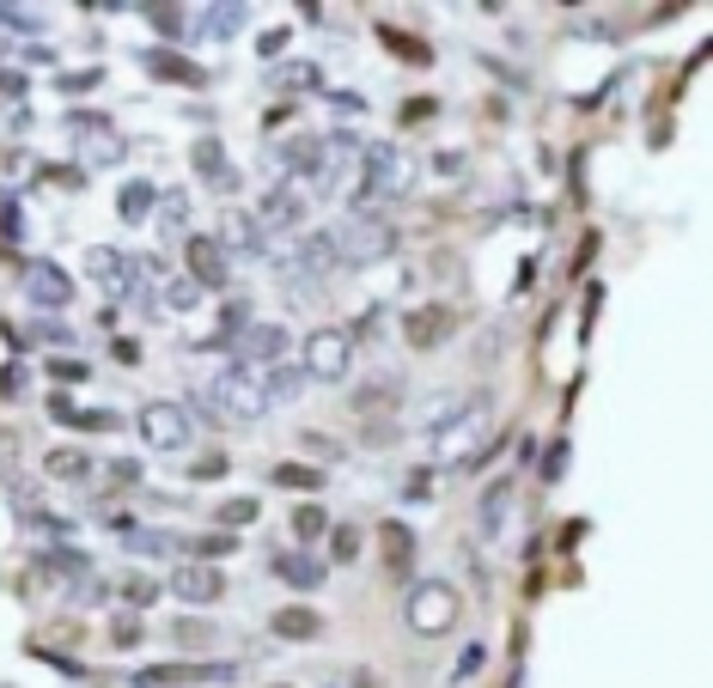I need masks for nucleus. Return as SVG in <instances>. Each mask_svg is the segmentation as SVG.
<instances>
[{
    "label": "nucleus",
    "instance_id": "1",
    "mask_svg": "<svg viewBox=\"0 0 713 688\" xmlns=\"http://www.w3.org/2000/svg\"><path fill=\"white\" fill-rule=\"evenodd\" d=\"M390 250H397V226L378 214H366V208H354V214L336 226V257L341 268H366V262H385Z\"/></svg>",
    "mask_w": 713,
    "mask_h": 688
},
{
    "label": "nucleus",
    "instance_id": "2",
    "mask_svg": "<svg viewBox=\"0 0 713 688\" xmlns=\"http://www.w3.org/2000/svg\"><path fill=\"white\" fill-rule=\"evenodd\" d=\"M354 372V329H341V323H329V329H311L305 348H299V378L311 384H341Z\"/></svg>",
    "mask_w": 713,
    "mask_h": 688
},
{
    "label": "nucleus",
    "instance_id": "3",
    "mask_svg": "<svg viewBox=\"0 0 713 688\" xmlns=\"http://www.w3.org/2000/svg\"><path fill=\"white\" fill-rule=\"evenodd\" d=\"M403 615H409V627H415L421 640H439V634L458 627L464 597H458V585H446V579H421L415 591L403 597Z\"/></svg>",
    "mask_w": 713,
    "mask_h": 688
},
{
    "label": "nucleus",
    "instance_id": "4",
    "mask_svg": "<svg viewBox=\"0 0 713 688\" xmlns=\"http://www.w3.org/2000/svg\"><path fill=\"white\" fill-rule=\"evenodd\" d=\"M208 402H214L220 421H263L268 414V384H263V372L226 366L214 384H208Z\"/></svg>",
    "mask_w": 713,
    "mask_h": 688
},
{
    "label": "nucleus",
    "instance_id": "5",
    "mask_svg": "<svg viewBox=\"0 0 713 688\" xmlns=\"http://www.w3.org/2000/svg\"><path fill=\"white\" fill-rule=\"evenodd\" d=\"M488 427H495V402H488V397H470L464 409H458V414L446 421V427L434 433V445H439L434 458H446V463H470V451H476V445L488 439Z\"/></svg>",
    "mask_w": 713,
    "mask_h": 688
},
{
    "label": "nucleus",
    "instance_id": "6",
    "mask_svg": "<svg viewBox=\"0 0 713 688\" xmlns=\"http://www.w3.org/2000/svg\"><path fill=\"white\" fill-rule=\"evenodd\" d=\"M409 189H415V159H409L403 147H366V201L373 196L397 201V196H409Z\"/></svg>",
    "mask_w": 713,
    "mask_h": 688
},
{
    "label": "nucleus",
    "instance_id": "7",
    "mask_svg": "<svg viewBox=\"0 0 713 688\" xmlns=\"http://www.w3.org/2000/svg\"><path fill=\"white\" fill-rule=\"evenodd\" d=\"M233 353L245 372H275L293 353V336H287V323H250L245 336L233 341Z\"/></svg>",
    "mask_w": 713,
    "mask_h": 688
},
{
    "label": "nucleus",
    "instance_id": "8",
    "mask_svg": "<svg viewBox=\"0 0 713 688\" xmlns=\"http://www.w3.org/2000/svg\"><path fill=\"white\" fill-rule=\"evenodd\" d=\"M135 427H140V439H147V451H189V414H184V402H147Z\"/></svg>",
    "mask_w": 713,
    "mask_h": 688
},
{
    "label": "nucleus",
    "instance_id": "9",
    "mask_svg": "<svg viewBox=\"0 0 713 688\" xmlns=\"http://www.w3.org/2000/svg\"><path fill=\"white\" fill-rule=\"evenodd\" d=\"M171 597H184V603H220L226 597V573H220L214 561H177V573H171Z\"/></svg>",
    "mask_w": 713,
    "mask_h": 688
},
{
    "label": "nucleus",
    "instance_id": "10",
    "mask_svg": "<svg viewBox=\"0 0 713 688\" xmlns=\"http://www.w3.org/2000/svg\"><path fill=\"white\" fill-rule=\"evenodd\" d=\"M74 140H79V159L86 165H123L128 140L104 123V116H74Z\"/></svg>",
    "mask_w": 713,
    "mask_h": 688
},
{
    "label": "nucleus",
    "instance_id": "11",
    "mask_svg": "<svg viewBox=\"0 0 713 688\" xmlns=\"http://www.w3.org/2000/svg\"><path fill=\"white\" fill-rule=\"evenodd\" d=\"M184 262H189V280H196L202 292L233 280V257L220 250V238H202V232H196V238H184Z\"/></svg>",
    "mask_w": 713,
    "mask_h": 688
},
{
    "label": "nucleus",
    "instance_id": "12",
    "mask_svg": "<svg viewBox=\"0 0 713 688\" xmlns=\"http://www.w3.org/2000/svg\"><path fill=\"white\" fill-rule=\"evenodd\" d=\"M196 683H233V664H153V671H135V688H196Z\"/></svg>",
    "mask_w": 713,
    "mask_h": 688
},
{
    "label": "nucleus",
    "instance_id": "13",
    "mask_svg": "<svg viewBox=\"0 0 713 688\" xmlns=\"http://www.w3.org/2000/svg\"><path fill=\"white\" fill-rule=\"evenodd\" d=\"M25 292H32L43 311H62V305H74V280H67V268H55L49 257H37V262H25Z\"/></svg>",
    "mask_w": 713,
    "mask_h": 688
},
{
    "label": "nucleus",
    "instance_id": "14",
    "mask_svg": "<svg viewBox=\"0 0 713 688\" xmlns=\"http://www.w3.org/2000/svg\"><path fill=\"white\" fill-rule=\"evenodd\" d=\"M305 226V201L293 189H268L263 208H257V232H299Z\"/></svg>",
    "mask_w": 713,
    "mask_h": 688
},
{
    "label": "nucleus",
    "instance_id": "15",
    "mask_svg": "<svg viewBox=\"0 0 713 688\" xmlns=\"http://www.w3.org/2000/svg\"><path fill=\"white\" fill-rule=\"evenodd\" d=\"M403 336H409V348H415V353L439 348V341L451 336V311H446V305H421V311H409Z\"/></svg>",
    "mask_w": 713,
    "mask_h": 688
},
{
    "label": "nucleus",
    "instance_id": "16",
    "mask_svg": "<svg viewBox=\"0 0 713 688\" xmlns=\"http://www.w3.org/2000/svg\"><path fill=\"white\" fill-rule=\"evenodd\" d=\"M268 566H275L287 585H299V591H317V585H324V561L305 554V549H275V561Z\"/></svg>",
    "mask_w": 713,
    "mask_h": 688
},
{
    "label": "nucleus",
    "instance_id": "17",
    "mask_svg": "<svg viewBox=\"0 0 713 688\" xmlns=\"http://www.w3.org/2000/svg\"><path fill=\"white\" fill-rule=\"evenodd\" d=\"M220 250H233L238 262H257V257H263V232H257V220H250V214H233V208H226V232H220Z\"/></svg>",
    "mask_w": 713,
    "mask_h": 688
},
{
    "label": "nucleus",
    "instance_id": "18",
    "mask_svg": "<svg viewBox=\"0 0 713 688\" xmlns=\"http://www.w3.org/2000/svg\"><path fill=\"white\" fill-rule=\"evenodd\" d=\"M140 62H147V74H153V79H171V86H202V79H208L202 67H196V62H184L177 49H147Z\"/></svg>",
    "mask_w": 713,
    "mask_h": 688
},
{
    "label": "nucleus",
    "instance_id": "19",
    "mask_svg": "<svg viewBox=\"0 0 713 688\" xmlns=\"http://www.w3.org/2000/svg\"><path fill=\"white\" fill-rule=\"evenodd\" d=\"M506 518H512V481H495L476 505V530L481 536H506Z\"/></svg>",
    "mask_w": 713,
    "mask_h": 688
},
{
    "label": "nucleus",
    "instance_id": "20",
    "mask_svg": "<svg viewBox=\"0 0 713 688\" xmlns=\"http://www.w3.org/2000/svg\"><path fill=\"white\" fill-rule=\"evenodd\" d=\"M324 615L305 610V603H287V610H275V634L280 640H324Z\"/></svg>",
    "mask_w": 713,
    "mask_h": 688
},
{
    "label": "nucleus",
    "instance_id": "21",
    "mask_svg": "<svg viewBox=\"0 0 713 688\" xmlns=\"http://www.w3.org/2000/svg\"><path fill=\"white\" fill-rule=\"evenodd\" d=\"M86 275L92 280H104V287H135V275H128V262H123V250H110V245H92L86 250Z\"/></svg>",
    "mask_w": 713,
    "mask_h": 688
},
{
    "label": "nucleus",
    "instance_id": "22",
    "mask_svg": "<svg viewBox=\"0 0 713 688\" xmlns=\"http://www.w3.org/2000/svg\"><path fill=\"white\" fill-rule=\"evenodd\" d=\"M390 409H397V378H373L354 390V414L366 427H378V414H390Z\"/></svg>",
    "mask_w": 713,
    "mask_h": 688
},
{
    "label": "nucleus",
    "instance_id": "23",
    "mask_svg": "<svg viewBox=\"0 0 713 688\" xmlns=\"http://www.w3.org/2000/svg\"><path fill=\"white\" fill-rule=\"evenodd\" d=\"M189 159H196V177H202V184H214V189L233 184V171H226V147H220L214 135L196 140V153H189Z\"/></svg>",
    "mask_w": 713,
    "mask_h": 688
},
{
    "label": "nucleus",
    "instance_id": "24",
    "mask_svg": "<svg viewBox=\"0 0 713 688\" xmlns=\"http://www.w3.org/2000/svg\"><path fill=\"white\" fill-rule=\"evenodd\" d=\"M153 201H159V189L147 184V177L123 184V196H116V214H123V226H140V220H153Z\"/></svg>",
    "mask_w": 713,
    "mask_h": 688
},
{
    "label": "nucleus",
    "instance_id": "25",
    "mask_svg": "<svg viewBox=\"0 0 713 688\" xmlns=\"http://www.w3.org/2000/svg\"><path fill=\"white\" fill-rule=\"evenodd\" d=\"M378 542H385L390 573H409V566H415V536H409V524H378Z\"/></svg>",
    "mask_w": 713,
    "mask_h": 688
},
{
    "label": "nucleus",
    "instance_id": "26",
    "mask_svg": "<svg viewBox=\"0 0 713 688\" xmlns=\"http://www.w3.org/2000/svg\"><path fill=\"white\" fill-rule=\"evenodd\" d=\"M49 414H55L62 427H92V433H110V427H116V414L79 409V402H67V397H49Z\"/></svg>",
    "mask_w": 713,
    "mask_h": 688
},
{
    "label": "nucleus",
    "instance_id": "27",
    "mask_svg": "<svg viewBox=\"0 0 713 688\" xmlns=\"http://www.w3.org/2000/svg\"><path fill=\"white\" fill-rule=\"evenodd\" d=\"M43 470L55 475V481H86V475H92V451H67L62 445V451H49L43 458Z\"/></svg>",
    "mask_w": 713,
    "mask_h": 688
},
{
    "label": "nucleus",
    "instance_id": "28",
    "mask_svg": "<svg viewBox=\"0 0 713 688\" xmlns=\"http://www.w3.org/2000/svg\"><path fill=\"white\" fill-rule=\"evenodd\" d=\"M268 79H275L280 92H311V86H324V74H317V62H280Z\"/></svg>",
    "mask_w": 713,
    "mask_h": 688
},
{
    "label": "nucleus",
    "instance_id": "29",
    "mask_svg": "<svg viewBox=\"0 0 713 688\" xmlns=\"http://www.w3.org/2000/svg\"><path fill=\"white\" fill-rule=\"evenodd\" d=\"M128 549H140V554H177L184 542L171 530H147V524H128Z\"/></svg>",
    "mask_w": 713,
    "mask_h": 688
},
{
    "label": "nucleus",
    "instance_id": "30",
    "mask_svg": "<svg viewBox=\"0 0 713 688\" xmlns=\"http://www.w3.org/2000/svg\"><path fill=\"white\" fill-rule=\"evenodd\" d=\"M202 32L208 37H238V32H245V7H202Z\"/></svg>",
    "mask_w": 713,
    "mask_h": 688
},
{
    "label": "nucleus",
    "instance_id": "31",
    "mask_svg": "<svg viewBox=\"0 0 713 688\" xmlns=\"http://www.w3.org/2000/svg\"><path fill=\"white\" fill-rule=\"evenodd\" d=\"M171 640H177V646H214L220 627L214 622H196V615H177V622H171Z\"/></svg>",
    "mask_w": 713,
    "mask_h": 688
},
{
    "label": "nucleus",
    "instance_id": "32",
    "mask_svg": "<svg viewBox=\"0 0 713 688\" xmlns=\"http://www.w3.org/2000/svg\"><path fill=\"white\" fill-rule=\"evenodd\" d=\"M268 475H275L280 488H299V493H317V488H324V475H317V470H305V463H275Z\"/></svg>",
    "mask_w": 713,
    "mask_h": 688
},
{
    "label": "nucleus",
    "instance_id": "33",
    "mask_svg": "<svg viewBox=\"0 0 713 688\" xmlns=\"http://www.w3.org/2000/svg\"><path fill=\"white\" fill-rule=\"evenodd\" d=\"M293 536H299V542L329 536V512H324V505H299V512H293Z\"/></svg>",
    "mask_w": 713,
    "mask_h": 688
},
{
    "label": "nucleus",
    "instance_id": "34",
    "mask_svg": "<svg viewBox=\"0 0 713 688\" xmlns=\"http://www.w3.org/2000/svg\"><path fill=\"white\" fill-rule=\"evenodd\" d=\"M116 597H123V603H128V610H147V603H153V597H159V585L153 579H147V573H128V579L123 585H116Z\"/></svg>",
    "mask_w": 713,
    "mask_h": 688
},
{
    "label": "nucleus",
    "instance_id": "35",
    "mask_svg": "<svg viewBox=\"0 0 713 688\" xmlns=\"http://www.w3.org/2000/svg\"><path fill=\"white\" fill-rule=\"evenodd\" d=\"M147 25H153L159 37H184L189 32V13H184V7H147Z\"/></svg>",
    "mask_w": 713,
    "mask_h": 688
},
{
    "label": "nucleus",
    "instance_id": "36",
    "mask_svg": "<svg viewBox=\"0 0 713 688\" xmlns=\"http://www.w3.org/2000/svg\"><path fill=\"white\" fill-rule=\"evenodd\" d=\"M329 561H336V566L360 561V530H354V524H336V530H329Z\"/></svg>",
    "mask_w": 713,
    "mask_h": 688
},
{
    "label": "nucleus",
    "instance_id": "37",
    "mask_svg": "<svg viewBox=\"0 0 713 688\" xmlns=\"http://www.w3.org/2000/svg\"><path fill=\"white\" fill-rule=\"evenodd\" d=\"M378 37H385V43L397 49V55H403L409 67H427V62H434V49H427V43H415L409 32H378Z\"/></svg>",
    "mask_w": 713,
    "mask_h": 688
},
{
    "label": "nucleus",
    "instance_id": "38",
    "mask_svg": "<svg viewBox=\"0 0 713 688\" xmlns=\"http://www.w3.org/2000/svg\"><path fill=\"white\" fill-rule=\"evenodd\" d=\"M458 409H464V397H458V390H439V397H434V409H421V427H446V421H451V414H458Z\"/></svg>",
    "mask_w": 713,
    "mask_h": 688
},
{
    "label": "nucleus",
    "instance_id": "39",
    "mask_svg": "<svg viewBox=\"0 0 713 688\" xmlns=\"http://www.w3.org/2000/svg\"><path fill=\"white\" fill-rule=\"evenodd\" d=\"M196 305H202V287H196V280H171V287H165V311H196Z\"/></svg>",
    "mask_w": 713,
    "mask_h": 688
},
{
    "label": "nucleus",
    "instance_id": "40",
    "mask_svg": "<svg viewBox=\"0 0 713 688\" xmlns=\"http://www.w3.org/2000/svg\"><path fill=\"white\" fill-rule=\"evenodd\" d=\"M189 220V201L184 196H159V226H165V238H177Z\"/></svg>",
    "mask_w": 713,
    "mask_h": 688
},
{
    "label": "nucleus",
    "instance_id": "41",
    "mask_svg": "<svg viewBox=\"0 0 713 688\" xmlns=\"http://www.w3.org/2000/svg\"><path fill=\"white\" fill-rule=\"evenodd\" d=\"M257 512H263V505H257V500H220V512H214V518L226 524V530H238V524H250V518H257Z\"/></svg>",
    "mask_w": 713,
    "mask_h": 688
},
{
    "label": "nucleus",
    "instance_id": "42",
    "mask_svg": "<svg viewBox=\"0 0 713 688\" xmlns=\"http://www.w3.org/2000/svg\"><path fill=\"white\" fill-rule=\"evenodd\" d=\"M189 549H196V561H220V554H233L238 542L233 536H202V542H189Z\"/></svg>",
    "mask_w": 713,
    "mask_h": 688
},
{
    "label": "nucleus",
    "instance_id": "43",
    "mask_svg": "<svg viewBox=\"0 0 713 688\" xmlns=\"http://www.w3.org/2000/svg\"><path fill=\"white\" fill-rule=\"evenodd\" d=\"M0 25H7V32H37L43 18H32L25 7H0Z\"/></svg>",
    "mask_w": 713,
    "mask_h": 688
},
{
    "label": "nucleus",
    "instance_id": "44",
    "mask_svg": "<svg viewBox=\"0 0 713 688\" xmlns=\"http://www.w3.org/2000/svg\"><path fill=\"white\" fill-rule=\"evenodd\" d=\"M189 475H196V481H214V475H226V458H220V451H208V458L189 463Z\"/></svg>",
    "mask_w": 713,
    "mask_h": 688
},
{
    "label": "nucleus",
    "instance_id": "45",
    "mask_svg": "<svg viewBox=\"0 0 713 688\" xmlns=\"http://www.w3.org/2000/svg\"><path fill=\"white\" fill-rule=\"evenodd\" d=\"M110 640H116V646H140V622H135V615H116Z\"/></svg>",
    "mask_w": 713,
    "mask_h": 688
},
{
    "label": "nucleus",
    "instance_id": "46",
    "mask_svg": "<svg viewBox=\"0 0 713 688\" xmlns=\"http://www.w3.org/2000/svg\"><path fill=\"white\" fill-rule=\"evenodd\" d=\"M434 98H409V104H403V123H427V116H434Z\"/></svg>",
    "mask_w": 713,
    "mask_h": 688
},
{
    "label": "nucleus",
    "instance_id": "47",
    "mask_svg": "<svg viewBox=\"0 0 713 688\" xmlns=\"http://www.w3.org/2000/svg\"><path fill=\"white\" fill-rule=\"evenodd\" d=\"M104 481H110V488H128V481H140V470H135V463H110Z\"/></svg>",
    "mask_w": 713,
    "mask_h": 688
},
{
    "label": "nucleus",
    "instance_id": "48",
    "mask_svg": "<svg viewBox=\"0 0 713 688\" xmlns=\"http://www.w3.org/2000/svg\"><path fill=\"white\" fill-rule=\"evenodd\" d=\"M403 493H409V500H427V493H434V475H427V470H415V475L403 481Z\"/></svg>",
    "mask_w": 713,
    "mask_h": 688
},
{
    "label": "nucleus",
    "instance_id": "49",
    "mask_svg": "<svg viewBox=\"0 0 713 688\" xmlns=\"http://www.w3.org/2000/svg\"><path fill=\"white\" fill-rule=\"evenodd\" d=\"M49 372H55L62 384H79V378H86V366H79V360H49Z\"/></svg>",
    "mask_w": 713,
    "mask_h": 688
},
{
    "label": "nucleus",
    "instance_id": "50",
    "mask_svg": "<svg viewBox=\"0 0 713 688\" xmlns=\"http://www.w3.org/2000/svg\"><path fill=\"white\" fill-rule=\"evenodd\" d=\"M476 671H481V646H470V652H464V664L451 671V683H464V676H476Z\"/></svg>",
    "mask_w": 713,
    "mask_h": 688
},
{
    "label": "nucleus",
    "instance_id": "51",
    "mask_svg": "<svg viewBox=\"0 0 713 688\" xmlns=\"http://www.w3.org/2000/svg\"><path fill=\"white\" fill-rule=\"evenodd\" d=\"M18 390H25V372H0V397H18Z\"/></svg>",
    "mask_w": 713,
    "mask_h": 688
},
{
    "label": "nucleus",
    "instance_id": "52",
    "mask_svg": "<svg viewBox=\"0 0 713 688\" xmlns=\"http://www.w3.org/2000/svg\"><path fill=\"white\" fill-rule=\"evenodd\" d=\"M512 688H525V683H512Z\"/></svg>",
    "mask_w": 713,
    "mask_h": 688
}]
</instances>
